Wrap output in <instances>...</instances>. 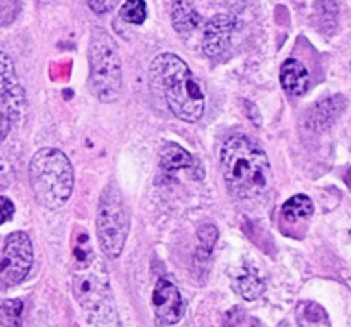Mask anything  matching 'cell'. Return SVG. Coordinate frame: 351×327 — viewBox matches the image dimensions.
Listing matches in <instances>:
<instances>
[{"instance_id":"5bb4252c","label":"cell","mask_w":351,"mask_h":327,"mask_svg":"<svg viewBox=\"0 0 351 327\" xmlns=\"http://www.w3.org/2000/svg\"><path fill=\"white\" fill-rule=\"evenodd\" d=\"M194 160L191 154L182 146L175 143H167L160 151V167L167 173H177V171L191 168Z\"/></svg>"},{"instance_id":"603a6c76","label":"cell","mask_w":351,"mask_h":327,"mask_svg":"<svg viewBox=\"0 0 351 327\" xmlns=\"http://www.w3.org/2000/svg\"><path fill=\"white\" fill-rule=\"evenodd\" d=\"M14 213H16L14 202L10 201V199L2 197V195H0V225L7 223L9 219H12Z\"/></svg>"},{"instance_id":"e0dca14e","label":"cell","mask_w":351,"mask_h":327,"mask_svg":"<svg viewBox=\"0 0 351 327\" xmlns=\"http://www.w3.org/2000/svg\"><path fill=\"white\" fill-rule=\"evenodd\" d=\"M281 213H283V218L288 219V221H297V219H304L312 216L314 204H312V201L307 195L298 194L285 202L283 208H281Z\"/></svg>"},{"instance_id":"9c48e42d","label":"cell","mask_w":351,"mask_h":327,"mask_svg":"<svg viewBox=\"0 0 351 327\" xmlns=\"http://www.w3.org/2000/svg\"><path fill=\"white\" fill-rule=\"evenodd\" d=\"M154 312V322L160 327L175 326L185 314V302L180 291L171 281L160 280L153 290L151 300Z\"/></svg>"},{"instance_id":"ac0fdd59","label":"cell","mask_w":351,"mask_h":327,"mask_svg":"<svg viewBox=\"0 0 351 327\" xmlns=\"http://www.w3.org/2000/svg\"><path fill=\"white\" fill-rule=\"evenodd\" d=\"M120 17L129 24L141 26L147 17V7L144 0H125L120 7Z\"/></svg>"},{"instance_id":"4fadbf2b","label":"cell","mask_w":351,"mask_h":327,"mask_svg":"<svg viewBox=\"0 0 351 327\" xmlns=\"http://www.w3.org/2000/svg\"><path fill=\"white\" fill-rule=\"evenodd\" d=\"M343 106H345L343 96H332V98L322 99L321 103H317L312 108L311 120L308 122L315 129H326V127H329L338 119L339 113L343 112Z\"/></svg>"},{"instance_id":"7c38bea8","label":"cell","mask_w":351,"mask_h":327,"mask_svg":"<svg viewBox=\"0 0 351 327\" xmlns=\"http://www.w3.org/2000/svg\"><path fill=\"white\" fill-rule=\"evenodd\" d=\"M280 81L285 91L291 96H302L308 89V71L297 58H288L281 65Z\"/></svg>"},{"instance_id":"7402d4cb","label":"cell","mask_w":351,"mask_h":327,"mask_svg":"<svg viewBox=\"0 0 351 327\" xmlns=\"http://www.w3.org/2000/svg\"><path fill=\"white\" fill-rule=\"evenodd\" d=\"M120 0H88V5L93 12L96 14H106L112 12L117 5H119Z\"/></svg>"},{"instance_id":"5b68a950","label":"cell","mask_w":351,"mask_h":327,"mask_svg":"<svg viewBox=\"0 0 351 327\" xmlns=\"http://www.w3.org/2000/svg\"><path fill=\"white\" fill-rule=\"evenodd\" d=\"M89 89L103 103L115 101L122 89L119 48L110 34L99 29L89 41Z\"/></svg>"},{"instance_id":"44dd1931","label":"cell","mask_w":351,"mask_h":327,"mask_svg":"<svg viewBox=\"0 0 351 327\" xmlns=\"http://www.w3.org/2000/svg\"><path fill=\"white\" fill-rule=\"evenodd\" d=\"M199 240H201L202 250H206L209 254L213 252L216 245V240H218V230L213 225H204L201 230H199Z\"/></svg>"},{"instance_id":"8992f818","label":"cell","mask_w":351,"mask_h":327,"mask_svg":"<svg viewBox=\"0 0 351 327\" xmlns=\"http://www.w3.org/2000/svg\"><path fill=\"white\" fill-rule=\"evenodd\" d=\"M129 228L130 219L122 194L115 184H108L101 192L96 211V235L108 259H117L122 254Z\"/></svg>"},{"instance_id":"ba28073f","label":"cell","mask_w":351,"mask_h":327,"mask_svg":"<svg viewBox=\"0 0 351 327\" xmlns=\"http://www.w3.org/2000/svg\"><path fill=\"white\" fill-rule=\"evenodd\" d=\"M24 105V89L17 81L12 58L0 50V113L14 123L23 117Z\"/></svg>"},{"instance_id":"52a82bcc","label":"cell","mask_w":351,"mask_h":327,"mask_svg":"<svg viewBox=\"0 0 351 327\" xmlns=\"http://www.w3.org/2000/svg\"><path fill=\"white\" fill-rule=\"evenodd\" d=\"M33 267V243L24 232L10 233L3 243L0 261V278L5 284H17L26 280Z\"/></svg>"},{"instance_id":"6da1fadb","label":"cell","mask_w":351,"mask_h":327,"mask_svg":"<svg viewBox=\"0 0 351 327\" xmlns=\"http://www.w3.org/2000/svg\"><path fill=\"white\" fill-rule=\"evenodd\" d=\"M219 163L226 189L237 199H259L269 189L273 177L269 158L250 137L237 134L226 139L219 153Z\"/></svg>"},{"instance_id":"7a4b0ae2","label":"cell","mask_w":351,"mask_h":327,"mask_svg":"<svg viewBox=\"0 0 351 327\" xmlns=\"http://www.w3.org/2000/svg\"><path fill=\"white\" fill-rule=\"evenodd\" d=\"M149 79L156 95L177 119L192 123L204 115L206 98L201 82L178 55L167 51L154 57Z\"/></svg>"},{"instance_id":"d6986e66","label":"cell","mask_w":351,"mask_h":327,"mask_svg":"<svg viewBox=\"0 0 351 327\" xmlns=\"http://www.w3.org/2000/svg\"><path fill=\"white\" fill-rule=\"evenodd\" d=\"M21 12V0H0V27L9 26Z\"/></svg>"},{"instance_id":"cb8c5ba5","label":"cell","mask_w":351,"mask_h":327,"mask_svg":"<svg viewBox=\"0 0 351 327\" xmlns=\"http://www.w3.org/2000/svg\"><path fill=\"white\" fill-rule=\"evenodd\" d=\"M10 127H12V122L0 113V143H2L7 137V134L10 132Z\"/></svg>"},{"instance_id":"9a60e30c","label":"cell","mask_w":351,"mask_h":327,"mask_svg":"<svg viewBox=\"0 0 351 327\" xmlns=\"http://www.w3.org/2000/svg\"><path fill=\"white\" fill-rule=\"evenodd\" d=\"M171 23L180 34H191L201 24V16L189 2L177 0L171 7Z\"/></svg>"},{"instance_id":"8fae6325","label":"cell","mask_w":351,"mask_h":327,"mask_svg":"<svg viewBox=\"0 0 351 327\" xmlns=\"http://www.w3.org/2000/svg\"><path fill=\"white\" fill-rule=\"evenodd\" d=\"M233 290L245 300L252 302L263 295L264 291V280L261 276L259 269L250 264H243L239 271H235L232 276Z\"/></svg>"},{"instance_id":"ffe728a7","label":"cell","mask_w":351,"mask_h":327,"mask_svg":"<svg viewBox=\"0 0 351 327\" xmlns=\"http://www.w3.org/2000/svg\"><path fill=\"white\" fill-rule=\"evenodd\" d=\"M225 327H259V322L254 317H250L247 312L235 308V311L226 314Z\"/></svg>"},{"instance_id":"30bf717a","label":"cell","mask_w":351,"mask_h":327,"mask_svg":"<svg viewBox=\"0 0 351 327\" xmlns=\"http://www.w3.org/2000/svg\"><path fill=\"white\" fill-rule=\"evenodd\" d=\"M233 19L226 14L213 16L204 26V38H202V50L209 58H219L230 47L233 34Z\"/></svg>"},{"instance_id":"277c9868","label":"cell","mask_w":351,"mask_h":327,"mask_svg":"<svg viewBox=\"0 0 351 327\" xmlns=\"http://www.w3.org/2000/svg\"><path fill=\"white\" fill-rule=\"evenodd\" d=\"M72 290L89 322L105 324L113 317L108 271L95 254L89 252L77 261V267L72 278Z\"/></svg>"},{"instance_id":"3957f363","label":"cell","mask_w":351,"mask_h":327,"mask_svg":"<svg viewBox=\"0 0 351 327\" xmlns=\"http://www.w3.org/2000/svg\"><path fill=\"white\" fill-rule=\"evenodd\" d=\"M34 199L47 209H60L71 199L74 170L69 158L55 147H43L29 163Z\"/></svg>"},{"instance_id":"d4e9b609","label":"cell","mask_w":351,"mask_h":327,"mask_svg":"<svg viewBox=\"0 0 351 327\" xmlns=\"http://www.w3.org/2000/svg\"><path fill=\"white\" fill-rule=\"evenodd\" d=\"M345 180H346V185H348L350 191H351V168L348 170V173H346V178H345Z\"/></svg>"},{"instance_id":"2e32d148","label":"cell","mask_w":351,"mask_h":327,"mask_svg":"<svg viewBox=\"0 0 351 327\" xmlns=\"http://www.w3.org/2000/svg\"><path fill=\"white\" fill-rule=\"evenodd\" d=\"M297 322L298 327H332L326 308L312 300H304L298 304Z\"/></svg>"}]
</instances>
